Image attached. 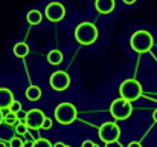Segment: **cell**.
I'll list each match as a JSON object with an SVG mask.
<instances>
[{
  "label": "cell",
  "instance_id": "6da1fadb",
  "mask_svg": "<svg viewBox=\"0 0 157 147\" xmlns=\"http://www.w3.org/2000/svg\"><path fill=\"white\" fill-rule=\"evenodd\" d=\"M75 40L82 46H90L98 40V28L90 22H82L75 28Z\"/></svg>",
  "mask_w": 157,
  "mask_h": 147
},
{
  "label": "cell",
  "instance_id": "7a4b0ae2",
  "mask_svg": "<svg viewBox=\"0 0 157 147\" xmlns=\"http://www.w3.org/2000/svg\"><path fill=\"white\" fill-rule=\"evenodd\" d=\"M154 45V37L150 31H145V29H140V31H136L131 39H130V46L134 52H139V54H144V52H148L151 51Z\"/></svg>",
  "mask_w": 157,
  "mask_h": 147
},
{
  "label": "cell",
  "instance_id": "3957f363",
  "mask_svg": "<svg viewBox=\"0 0 157 147\" xmlns=\"http://www.w3.org/2000/svg\"><path fill=\"white\" fill-rule=\"evenodd\" d=\"M78 116V110L72 103H61L55 107V120L59 124H72Z\"/></svg>",
  "mask_w": 157,
  "mask_h": 147
},
{
  "label": "cell",
  "instance_id": "277c9868",
  "mask_svg": "<svg viewBox=\"0 0 157 147\" xmlns=\"http://www.w3.org/2000/svg\"><path fill=\"white\" fill-rule=\"evenodd\" d=\"M119 94H121V97L128 101H136L137 98L142 97V86L137 80L130 78V80H125L121 83Z\"/></svg>",
  "mask_w": 157,
  "mask_h": 147
},
{
  "label": "cell",
  "instance_id": "5b68a950",
  "mask_svg": "<svg viewBox=\"0 0 157 147\" xmlns=\"http://www.w3.org/2000/svg\"><path fill=\"white\" fill-rule=\"evenodd\" d=\"M131 112H133L131 101H128V100H125V98H122V97L114 100L111 103V106H110V113L113 115L114 120H119V121L127 120L131 115Z\"/></svg>",
  "mask_w": 157,
  "mask_h": 147
},
{
  "label": "cell",
  "instance_id": "8992f818",
  "mask_svg": "<svg viewBox=\"0 0 157 147\" xmlns=\"http://www.w3.org/2000/svg\"><path fill=\"white\" fill-rule=\"evenodd\" d=\"M98 137L101 138V141L105 144H113V143H117L119 141V137H121V129L116 123L110 121V123H104L101 127H99V132H98Z\"/></svg>",
  "mask_w": 157,
  "mask_h": 147
},
{
  "label": "cell",
  "instance_id": "52a82bcc",
  "mask_svg": "<svg viewBox=\"0 0 157 147\" xmlns=\"http://www.w3.org/2000/svg\"><path fill=\"white\" fill-rule=\"evenodd\" d=\"M66 14H67V9H66L64 3H61L58 0L49 2L46 5V8H44V15L52 23H59L61 20H64Z\"/></svg>",
  "mask_w": 157,
  "mask_h": 147
},
{
  "label": "cell",
  "instance_id": "ba28073f",
  "mask_svg": "<svg viewBox=\"0 0 157 147\" xmlns=\"http://www.w3.org/2000/svg\"><path fill=\"white\" fill-rule=\"evenodd\" d=\"M49 84H51V88L53 91L63 92V91H66L70 86V77H69V74L66 71H56V72H53L51 75Z\"/></svg>",
  "mask_w": 157,
  "mask_h": 147
},
{
  "label": "cell",
  "instance_id": "9c48e42d",
  "mask_svg": "<svg viewBox=\"0 0 157 147\" xmlns=\"http://www.w3.org/2000/svg\"><path fill=\"white\" fill-rule=\"evenodd\" d=\"M46 120V115L41 109H31L26 115H25V123L28 124L29 129L32 130H38L43 129V123Z\"/></svg>",
  "mask_w": 157,
  "mask_h": 147
},
{
  "label": "cell",
  "instance_id": "30bf717a",
  "mask_svg": "<svg viewBox=\"0 0 157 147\" xmlns=\"http://www.w3.org/2000/svg\"><path fill=\"white\" fill-rule=\"evenodd\" d=\"M95 9L102 15H108L116 9V0H95Z\"/></svg>",
  "mask_w": 157,
  "mask_h": 147
},
{
  "label": "cell",
  "instance_id": "8fae6325",
  "mask_svg": "<svg viewBox=\"0 0 157 147\" xmlns=\"http://www.w3.org/2000/svg\"><path fill=\"white\" fill-rule=\"evenodd\" d=\"M14 101V95L9 89L6 88H0V109L5 110L11 106V103Z\"/></svg>",
  "mask_w": 157,
  "mask_h": 147
},
{
  "label": "cell",
  "instance_id": "7c38bea8",
  "mask_svg": "<svg viewBox=\"0 0 157 147\" xmlns=\"http://www.w3.org/2000/svg\"><path fill=\"white\" fill-rule=\"evenodd\" d=\"M26 22L29 25H40L43 22V12L38 9H31L26 12Z\"/></svg>",
  "mask_w": 157,
  "mask_h": 147
},
{
  "label": "cell",
  "instance_id": "4fadbf2b",
  "mask_svg": "<svg viewBox=\"0 0 157 147\" xmlns=\"http://www.w3.org/2000/svg\"><path fill=\"white\" fill-rule=\"evenodd\" d=\"M29 51H31V49H29V45H28V43H23V42L15 43V45H14V48H12L14 55H15V57H18V58H25V57H28Z\"/></svg>",
  "mask_w": 157,
  "mask_h": 147
},
{
  "label": "cell",
  "instance_id": "5bb4252c",
  "mask_svg": "<svg viewBox=\"0 0 157 147\" xmlns=\"http://www.w3.org/2000/svg\"><path fill=\"white\" fill-rule=\"evenodd\" d=\"M25 95H26V98H28L29 101H38V100L41 98V89H40L38 86H29V88L26 89Z\"/></svg>",
  "mask_w": 157,
  "mask_h": 147
},
{
  "label": "cell",
  "instance_id": "9a60e30c",
  "mask_svg": "<svg viewBox=\"0 0 157 147\" xmlns=\"http://www.w3.org/2000/svg\"><path fill=\"white\" fill-rule=\"evenodd\" d=\"M5 118H3V123L5 124H8V126H15L17 123H18V118H17V113L15 112H11L9 109H5Z\"/></svg>",
  "mask_w": 157,
  "mask_h": 147
},
{
  "label": "cell",
  "instance_id": "2e32d148",
  "mask_svg": "<svg viewBox=\"0 0 157 147\" xmlns=\"http://www.w3.org/2000/svg\"><path fill=\"white\" fill-rule=\"evenodd\" d=\"M48 61L53 64V66H56V64H59L61 61H63V54H61V51H58V49H52L49 54H48Z\"/></svg>",
  "mask_w": 157,
  "mask_h": 147
},
{
  "label": "cell",
  "instance_id": "e0dca14e",
  "mask_svg": "<svg viewBox=\"0 0 157 147\" xmlns=\"http://www.w3.org/2000/svg\"><path fill=\"white\" fill-rule=\"evenodd\" d=\"M14 130H15V135H26L28 133V130H29V127H28V124L23 121V123H17L15 126H14Z\"/></svg>",
  "mask_w": 157,
  "mask_h": 147
},
{
  "label": "cell",
  "instance_id": "ac0fdd59",
  "mask_svg": "<svg viewBox=\"0 0 157 147\" xmlns=\"http://www.w3.org/2000/svg\"><path fill=\"white\" fill-rule=\"evenodd\" d=\"M34 147H53V146L51 144L49 140H46V138H38V140H35Z\"/></svg>",
  "mask_w": 157,
  "mask_h": 147
},
{
  "label": "cell",
  "instance_id": "d6986e66",
  "mask_svg": "<svg viewBox=\"0 0 157 147\" xmlns=\"http://www.w3.org/2000/svg\"><path fill=\"white\" fill-rule=\"evenodd\" d=\"M8 109H9L11 112H15V113H20V110H21V103H20V101H15V100H14V101L11 103V106H9Z\"/></svg>",
  "mask_w": 157,
  "mask_h": 147
},
{
  "label": "cell",
  "instance_id": "ffe728a7",
  "mask_svg": "<svg viewBox=\"0 0 157 147\" xmlns=\"http://www.w3.org/2000/svg\"><path fill=\"white\" fill-rule=\"evenodd\" d=\"M23 141L20 140V137H14V138H11V141H9V147H23Z\"/></svg>",
  "mask_w": 157,
  "mask_h": 147
},
{
  "label": "cell",
  "instance_id": "44dd1931",
  "mask_svg": "<svg viewBox=\"0 0 157 147\" xmlns=\"http://www.w3.org/2000/svg\"><path fill=\"white\" fill-rule=\"evenodd\" d=\"M52 127V120L51 118H46L44 123H43V130H49Z\"/></svg>",
  "mask_w": 157,
  "mask_h": 147
},
{
  "label": "cell",
  "instance_id": "7402d4cb",
  "mask_svg": "<svg viewBox=\"0 0 157 147\" xmlns=\"http://www.w3.org/2000/svg\"><path fill=\"white\" fill-rule=\"evenodd\" d=\"M93 146H95V143L90 141V140H86V141L81 144V147H93Z\"/></svg>",
  "mask_w": 157,
  "mask_h": 147
},
{
  "label": "cell",
  "instance_id": "603a6c76",
  "mask_svg": "<svg viewBox=\"0 0 157 147\" xmlns=\"http://www.w3.org/2000/svg\"><path fill=\"white\" fill-rule=\"evenodd\" d=\"M122 3H124V5H127V6H133V5H136V3H137V0H122Z\"/></svg>",
  "mask_w": 157,
  "mask_h": 147
},
{
  "label": "cell",
  "instance_id": "cb8c5ba5",
  "mask_svg": "<svg viewBox=\"0 0 157 147\" xmlns=\"http://www.w3.org/2000/svg\"><path fill=\"white\" fill-rule=\"evenodd\" d=\"M34 143H35V140H28V141L23 144V147H34Z\"/></svg>",
  "mask_w": 157,
  "mask_h": 147
},
{
  "label": "cell",
  "instance_id": "d4e9b609",
  "mask_svg": "<svg viewBox=\"0 0 157 147\" xmlns=\"http://www.w3.org/2000/svg\"><path fill=\"white\" fill-rule=\"evenodd\" d=\"M127 147H142V144H140V143H137V141H133V143H130Z\"/></svg>",
  "mask_w": 157,
  "mask_h": 147
},
{
  "label": "cell",
  "instance_id": "484cf974",
  "mask_svg": "<svg viewBox=\"0 0 157 147\" xmlns=\"http://www.w3.org/2000/svg\"><path fill=\"white\" fill-rule=\"evenodd\" d=\"M3 118H5V113H3V110L0 109V124L3 123Z\"/></svg>",
  "mask_w": 157,
  "mask_h": 147
},
{
  "label": "cell",
  "instance_id": "4316f807",
  "mask_svg": "<svg viewBox=\"0 0 157 147\" xmlns=\"http://www.w3.org/2000/svg\"><path fill=\"white\" fill-rule=\"evenodd\" d=\"M53 147H66V144H64V143H55Z\"/></svg>",
  "mask_w": 157,
  "mask_h": 147
},
{
  "label": "cell",
  "instance_id": "83f0119b",
  "mask_svg": "<svg viewBox=\"0 0 157 147\" xmlns=\"http://www.w3.org/2000/svg\"><path fill=\"white\" fill-rule=\"evenodd\" d=\"M153 120H154V123H157V109L153 112Z\"/></svg>",
  "mask_w": 157,
  "mask_h": 147
},
{
  "label": "cell",
  "instance_id": "f1b7e54d",
  "mask_svg": "<svg viewBox=\"0 0 157 147\" xmlns=\"http://www.w3.org/2000/svg\"><path fill=\"white\" fill-rule=\"evenodd\" d=\"M0 147H8V144L5 141H0Z\"/></svg>",
  "mask_w": 157,
  "mask_h": 147
},
{
  "label": "cell",
  "instance_id": "f546056e",
  "mask_svg": "<svg viewBox=\"0 0 157 147\" xmlns=\"http://www.w3.org/2000/svg\"><path fill=\"white\" fill-rule=\"evenodd\" d=\"M93 147H101V146H98V144H95V146H93Z\"/></svg>",
  "mask_w": 157,
  "mask_h": 147
},
{
  "label": "cell",
  "instance_id": "4dcf8cb0",
  "mask_svg": "<svg viewBox=\"0 0 157 147\" xmlns=\"http://www.w3.org/2000/svg\"><path fill=\"white\" fill-rule=\"evenodd\" d=\"M66 147H70V146H66Z\"/></svg>",
  "mask_w": 157,
  "mask_h": 147
}]
</instances>
